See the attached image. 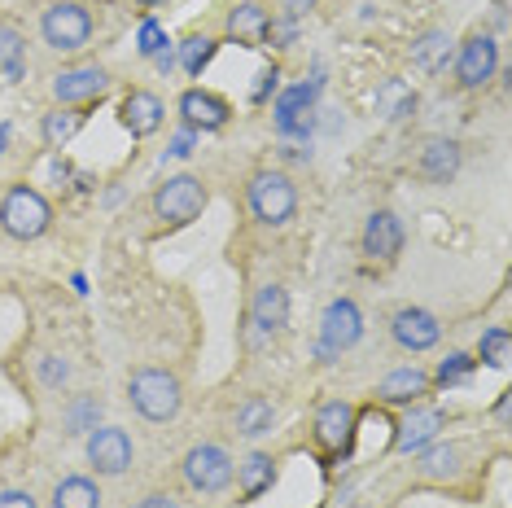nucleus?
Returning a JSON list of instances; mask_svg holds the SVG:
<instances>
[{"mask_svg":"<svg viewBox=\"0 0 512 508\" xmlns=\"http://www.w3.org/2000/svg\"><path fill=\"white\" fill-rule=\"evenodd\" d=\"M320 0H281V14L285 18H302V14H311Z\"/></svg>","mask_w":512,"mask_h":508,"instance_id":"58836bf2","label":"nucleus"},{"mask_svg":"<svg viewBox=\"0 0 512 508\" xmlns=\"http://www.w3.org/2000/svg\"><path fill=\"white\" fill-rule=\"evenodd\" d=\"M22 53H27V40H22V31L14 22H0V75L9 79V84H18L22 79Z\"/></svg>","mask_w":512,"mask_h":508,"instance_id":"393cba45","label":"nucleus"},{"mask_svg":"<svg viewBox=\"0 0 512 508\" xmlns=\"http://www.w3.org/2000/svg\"><path fill=\"white\" fill-rule=\"evenodd\" d=\"M154 62H158V71H171V66H176V53H171V49H167V53H158V57H154Z\"/></svg>","mask_w":512,"mask_h":508,"instance_id":"a19ab883","label":"nucleus"},{"mask_svg":"<svg viewBox=\"0 0 512 508\" xmlns=\"http://www.w3.org/2000/svg\"><path fill=\"white\" fill-rule=\"evenodd\" d=\"M403 250V219L394 211H372L364 224V254L372 263H394Z\"/></svg>","mask_w":512,"mask_h":508,"instance_id":"4468645a","label":"nucleus"},{"mask_svg":"<svg viewBox=\"0 0 512 508\" xmlns=\"http://www.w3.org/2000/svg\"><path fill=\"white\" fill-rule=\"evenodd\" d=\"M429 386H434V377L425 373V368H394L390 377H381L377 386V399L381 403H399V408H412V403H421L429 395Z\"/></svg>","mask_w":512,"mask_h":508,"instance_id":"a211bd4d","label":"nucleus"},{"mask_svg":"<svg viewBox=\"0 0 512 508\" xmlns=\"http://www.w3.org/2000/svg\"><path fill=\"white\" fill-rule=\"evenodd\" d=\"M460 171V145L447 141V136H434V141H425L421 149V163H416V176L429 180V184H451Z\"/></svg>","mask_w":512,"mask_h":508,"instance_id":"aec40b11","label":"nucleus"},{"mask_svg":"<svg viewBox=\"0 0 512 508\" xmlns=\"http://www.w3.org/2000/svg\"><path fill=\"white\" fill-rule=\"evenodd\" d=\"M219 53V40H211V36H189L180 44V66H184V75H202L206 66H211V57Z\"/></svg>","mask_w":512,"mask_h":508,"instance_id":"cd10ccee","label":"nucleus"},{"mask_svg":"<svg viewBox=\"0 0 512 508\" xmlns=\"http://www.w3.org/2000/svg\"><path fill=\"white\" fill-rule=\"evenodd\" d=\"M136 508H180V500L176 495H167V491H154V495H145Z\"/></svg>","mask_w":512,"mask_h":508,"instance_id":"ea45409f","label":"nucleus"},{"mask_svg":"<svg viewBox=\"0 0 512 508\" xmlns=\"http://www.w3.org/2000/svg\"><path fill=\"white\" fill-rule=\"evenodd\" d=\"M49 224H53V206L44 202L40 189L14 184V189L5 193V202H0V228L14 241H36L49 233Z\"/></svg>","mask_w":512,"mask_h":508,"instance_id":"f03ea898","label":"nucleus"},{"mask_svg":"<svg viewBox=\"0 0 512 508\" xmlns=\"http://www.w3.org/2000/svg\"><path fill=\"white\" fill-rule=\"evenodd\" d=\"M106 92H110V71L97 62H79L53 75V97L62 106H88V101H101Z\"/></svg>","mask_w":512,"mask_h":508,"instance_id":"6e6552de","label":"nucleus"},{"mask_svg":"<svg viewBox=\"0 0 512 508\" xmlns=\"http://www.w3.org/2000/svg\"><path fill=\"white\" fill-rule=\"evenodd\" d=\"M97 421H101V403L92 399V395H79V399H71V408L62 412L66 434H92V430H97Z\"/></svg>","mask_w":512,"mask_h":508,"instance_id":"c85d7f7f","label":"nucleus"},{"mask_svg":"<svg viewBox=\"0 0 512 508\" xmlns=\"http://www.w3.org/2000/svg\"><path fill=\"white\" fill-rule=\"evenodd\" d=\"M381 106H386L390 119H407V114L416 110V92L403 88V84H386L381 88Z\"/></svg>","mask_w":512,"mask_h":508,"instance_id":"2f4dec72","label":"nucleus"},{"mask_svg":"<svg viewBox=\"0 0 512 508\" xmlns=\"http://www.w3.org/2000/svg\"><path fill=\"white\" fill-rule=\"evenodd\" d=\"M351 508H364V504H351Z\"/></svg>","mask_w":512,"mask_h":508,"instance_id":"c03bdc74","label":"nucleus"},{"mask_svg":"<svg viewBox=\"0 0 512 508\" xmlns=\"http://www.w3.org/2000/svg\"><path fill=\"white\" fill-rule=\"evenodd\" d=\"M469 373H473V360H469V355H451V360H442V364H438V377H434V381L451 386V381H464Z\"/></svg>","mask_w":512,"mask_h":508,"instance_id":"f704fd0d","label":"nucleus"},{"mask_svg":"<svg viewBox=\"0 0 512 508\" xmlns=\"http://www.w3.org/2000/svg\"><path fill=\"white\" fill-rule=\"evenodd\" d=\"M456 465H460V447L447 443V447H434V452L421 460V473L425 478H447V473H456Z\"/></svg>","mask_w":512,"mask_h":508,"instance_id":"7c9ffc66","label":"nucleus"},{"mask_svg":"<svg viewBox=\"0 0 512 508\" xmlns=\"http://www.w3.org/2000/svg\"><path fill=\"white\" fill-rule=\"evenodd\" d=\"M237 482H241V495H246L241 504L259 500V495L272 491V482H276V460L267 456V452H250V456L237 465Z\"/></svg>","mask_w":512,"mask_h":508,"instance_id":"4be33fe9","label":"nucleus"},{"mask_svg":"<svg viewBox=\"0 0 512 508\" xmlns=\"http://www.w3.org/2000/svg\"><path fill=\"white\" fill-rule=\"evenodd\" d=\"M477 360H486L491 368H508V360H512V333L504 325L486 329L482 342H477Z\"/></svg>","mask_w":512,"mask_h":508,"instance_id":"c756f323","label":"nucleus"},{"mask_svg":"<svg viewBox=\"0 0 512 508\" xmlns=\"http://www.w3.org/2000/svg\"><path fill=\"white\" fill-rule=\"evenodd\" d=\"M79 127H84V114H79L75 106H57V110L44 114L40 136H44V145H49V149H62L79 132Z\"/></svg>","mask_w":512,"mask_h":508,"instance_id":"b1692460","label":"nucleus"},{"mask_svg":"<svg viewBox=\"0 0 512 508\" xmlns=\"http://www.w3.org/2000/svg\"><path fill=\"white\" fill-rule=\"evenodd\" d=\"M390 333L403 351H429V346H438L442 325L434 311H425V307H399L390 320Z\"/></svg>","mask_w":512,"mask_h":508,"instance_id":"9b49d317","label":"nucleus"},{"mask_svg":"<svg viewBox=\"0 0 512 508\" xmlns=\"http://www.w3.org/2000/svg\"><path fill=\"white\" fill-rule=\"evenodd\" d=\"M267 27H272V9L263 0H241V5L228 9V36L246 49H259L267 40Z\"/></svg>","mask_w":512,"mask_h":508,"instance_id":"dca6fc26","label":"nucleus"},{"mask_svg":"<svg viewBox=\"0 0 512 508\" xmlns=\"http://www.w3.org/2000/svg\"><path fill=\"white\" fill-rule=\"evenodd\" d=\"M132 434L119 430V425H97L88 434V465L101 473V478H119V473L132 469Z\"/></svg>","mask_w":512,"mask_h":508,"instance_id":"9d476101","label":"nucleus"},{"mask_svg":"<svg viewBox=\"0 0 512 508\" xmlns=\"http://www.w3.org/2000/svg\"><path fill=\"white\" fill-rule=\"evenodd\" d=\"M250 316H254V325H259L267 338H272V333H281L289 325V294H285V285H263V290L254 294Z\"/></svg>","mask_w":512,"mask_h":508,"instance_id":"412c9836","label":"nucleus"},{"mask_svg":"<svg viewBox=\"0 0 512 508\" xmlns=\"http://www.w3.org/2000/svg\"><path fill=\"white\" fill-rule=\"evenodd\" d=\"M272 421H276V408L267 399H246L237 408V434H246V438H259L272 430Z\"/></svg>","mask_w":512,"mask_h":508,"instance_id":"bb28decb","label":"nucleus"},{"mask_svg":"<svg viewBox=\"0 0 512 508\" xmlns=\"http://www.w3.org/2000/svg\"><path fill=\"white\" fill-rule=\"evenodd\" d=\"M250 211L259 224L267 228H281L294 219L298 211V189L294 180L285 176V171H259V176L250 180Z\"/></svg>","mask_w":512,"mask_h":508,"instance_id":"20e7f679","label":"nucleus"},{"mask_svg":"<svg viewBox=\"0 0 512 508\" xmlns=\"http://www.w3.org/2000/svg\"><path fill=\"white\" fill-rule=\"evenodd\" d=\"M206 202H211V193H206V184L197 176H171L154 193V211L167 228H189L206 211Z\"/></svg>","mask_w":512,"mask_h":508,"instance_id":"39448f33","label":"nucleus"},{"mask_svg":"<svg viewBox=\"0 0 512 508\" xmlns=\"http://www.w3.org/2000/svg\"><path fill=\"white\" fill-rule=\"evenodd\" d=\"M162 119H167V110H162V101L154 97V92H145V88H136V92H127L123 97V106H119V123L127 127V132L136 136V141H145V136H154Z\"/></svg>","mask_w":512,"mask_h":508,"instance_id":"2eb2a0df","label":"nucleus"},{"mask_svg":"<svg viewBox=\"0 0 512 508\" xmlns=\"http://www.w3.org/2000/svg\"><path fill=\"white\" fill-rule=\"evenodd\" d=\"M127 399H132V408L141 412L145 421L167 425V421H176L184 408V386L167 368H136V373L127 377Z\"/></svg>","mask_w":512,"mask_h":508,"instance_id":"f257e3e1","label":"nucleus"},{"mask_svg":"<svg viewBox=\"0 0 512 508\" xmlns=\"http://www.w3.org/2000/svg\"><path fill=\"white\" fill-rule=\"evenodd\" d=\"M311 106H316V84H294L285 88L281 97H276V127H281L285 136H307V123H311Z\"/></svg>","mask_w":512,"mask_h":508,"instance_id":"f3484780","label":"nucleus"},{"mask_svg":"<svg viewBox=\"0 0 512 508\" xmlns=\"http://www.w3.org/2000/svg\"><path fill=\"white\" fill-rule=\"evenodd\" d=\"M40 36L53 53H79L92 40V14L79 0H53L40 18Z\"/></svg>","mask_w":512,"mask_h":508,"instance_id":"7ed1b4c3","label":"nucleus"},{"mask_svg":"<svg viewBox=\"0 0 512 508\" xmlns=\"http://www.w3.org/2000/svg\"><path fill=\"white\" fill-rule=\"evenodd\" d=\"M276 79H281V66H267L259 75V84H254V101H267L276 92Z\"/></svg>","mask_w":512,"mask_h":508,"instance_id":"c9c22d12","label":"nucleus"},{"mask_svg":"<svg viewBox=\"0 0 512 508\" xmlns=\"http://www.w3.org/2000/svg\"><path fill=\"white\" fill-rule=\"evenodd\" d=\"M451 40L447 31H425L421 40L412 44V66L416 71H425V75H434V71H442L447 66V57H451Z\"/></svg>","mask_w":512,"mask_h":508,"instance_id":"5701e85b","label":"nucleus"},{"mask_svg":"<svg viewBox=\"0 0 512 508\" xmlns=\"http://www.w3.org/2000/svg\"><path fill=\"white\" fill-rule=\"evenodd\" d=\"M136 40H141L136 49H141V57H149V62H154L158 53H167V44H171V40H167V31H162L154 18H145V22H141V36H136Z\"/></svg>","mask_w":512,"mask_h":508,"instance_id":"473e14b6","label":"nucleus"},{"mask_svg":"<svg viewBox=\"0 0 512 508\" xmlns=\"http://www.w3.org/2000/svg\"><path fill=\"white\" fill-rule=\"evenodd\" d=\"M5 145H9V123H0V154H5Z\"/></svg>","mask_w":512,"mask_h":508,"instance_id":"79ce46f5","label":"nucleus"},{"mask_svg":"<svg viewBox=\"0 0 512 508\" xmlns=\"http://www.w3.org/2000/svg\"><path fill=\"white\" fill-rule=\"evenodd\" d=\"M193 136H197V132L171 136V145H167V154H162V158H189V154H193Z\"/></svg>","mask_w":512,"mask_h":508,"instance_id":"e433bc0d","label":"nucleus"},{"mask_svg":"<svg viewBox=\"0 0 512 508\" xmlns=\"http://www.w3.org/2000/svg\"><path fill=\"white\" fill-rule=\"evenodd\" d=\"M355 421H359V412L351 408V403L333 399V403H324V408L316 412V438L329 447L333 456H346L351 452V443H355Z\"/></svg>","mask_w":512,"mask_h":508,"instance_id":"f8f14e48","label":"nucleus"},{"mask_svg":"<svg viewBox=\"0 0 512 508\" xmlns=\"http://www.w3.org/2000/svg\"><path fill=\"white\" fill-rule=\"evenodd\" d=\"M364 338V311L351 298H333L320 316V355H342Z\"/></svg>","mask_w":512,"mask_h":508,"instance_id":"0eeeda50","label":"nucleus"},{"mask_svg":"<svg viewBox=\"0 0 512 508\" xmlns=\"http://www.w3.org/2000/svg\"><path fill=\"white\" fill-rule=\"evenodd\" d=\"M0 508H40L31 491H0Z\"/></svg>","mask_w":512,"mask_h":508,"instance_id":"4c0bfd02","label":"nucleus"},{"mask_svg":"<svg viewBox=\"0 0 512 508\" xmlns=\"http://www.w3.org/2000/svg\"><path fill=\"white\" fill-rule=\"evenodd\" d=\"M442 425H447V412H442V408H412V412L403 417L399 434H394V447H399L403 456L421 452L425 443H434V438H438Z\"/></svg>","mask_w":512,"mask_h":508,"instance_id":"6ab92c4d","label":"nucleus"},{"mask_svg":"<svg viewBox=\"0 0 512 508\" xmlns=\"http://www.w3.org/2000/svg\"><path fill=\"white\" fill-rule=\"evenodd\" d=\"M499 71V44L495 36H486V31H473L469 40L460 44V53H456V79H460V88H486L495 79Z\"/></svg>","mask_w":512,"mask_h":508,"instance_id":"1a4fd4ad","label":"nucleus"},{"mask_svg":"<svg viewBox=\"0 0 512 508\" xmlns=\"http://www.w3.org/2000/svg\"><path fill=\"white\" fill-rule=\"evenodd\" d=\"M232 473H237V465H232V456L219 443H202V447H193V452L184 456V482H189L193 491H202V495L228 491Z\"/></svg>","mask_w":512,"mask_h":508,"instance_id":"423d86ee","label":"nucleus"},{"mask_svg":"<svg viewBox=\"0 0 512 508\" xmlns=\"http://www.w3.org/2000/svg\"><path fill=\"white\" fill-rule=\"evenodd\" d=\"M53 508H101V491L88 478H62L53 487Z\"/></svg>","mask_w":512,"mask_h":508,"instance_id":"a878e982","label":"nucleus"},{"mask_svg":"<svg viewBox=\"0 0 512 508\" xmlns=\"http://www.w3.org/2000/svg\"><path fill=\"white\" fill-rule=\"evenodd\" d=\"M136 9H154V5H162V0H132Z\"/></svg>","mask_w":512,"mask_h":508,"instance_id":"37998d69","label":"nucleus"},{"mask_svg":"<svg viewBox=\"0 0 512 508\" xmlns=\"http://www.w3.org/2000/svg\"><path fill=\"white\" fill-rule=\"evenodd\" d=\"M228 101L219 97V92H206V88H189L180 97V119L189 132H219V127H228Z\"/></svg>","mask_w":512,"mask_h":508,"instance_id":"ddd939ff","label":"nucleus"},{"mask_svg":"<svg viewBox=\"0 0 512 508\" xmlns=\"http://www.w3.org/2000/svg\"><path fill=\"white\" fill-rule=\"evenodd\" d=\"M40 381L49 390H62L66 381H71V364H66L62 355H40Z\"/></svg>","mask_w":512,"mask_h":508,"instance_id":"72a5a7b5","label":"nucleus"}]
</instances>
